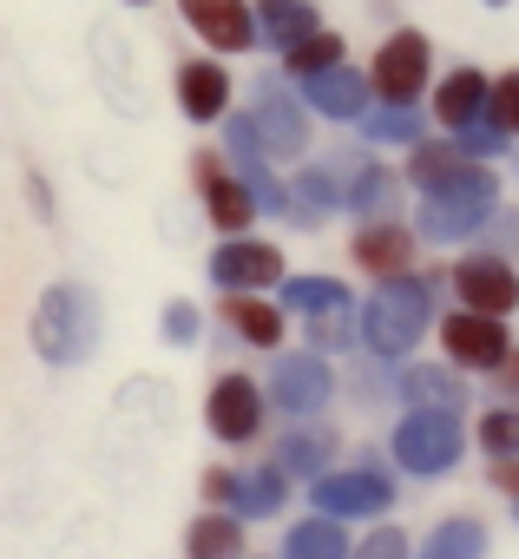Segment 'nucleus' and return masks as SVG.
Segmentation results:
<instances>
[{
    "label": "nucleus",
    "instance_id": "obj_1",
    "mask_svg": "<svg viewBox=\"0 0 519 559\" xmlns=\"http://www.w3.org/2000/svg\"><path fill=\"white\" fill-rule=\"evenodd\" d=\"M434 330V276L421 270H401V276H382L362 304V343L375 362H408L421 349V336Z\"/></svg>",
    "mask_w": 519,
    "mask_h": 559
},
{
    "label": "nucleus",
    "instance_id": "obj_2",
    "mask_svg": "<svg viewBox=\"0 0 519 559\" xmlns=\"http://www.w3.org/2000/svg\"><path fill=\"white\" fill-rule=\"evenodd\" d=\"M93 343H99V304H93V290L53 284L40 297V310H34V349H40V362L47 369H73V362L93 356Z\"/></svg>",
    "mask_w": 519,
    "mask_h": 559
},
{
    "label": "nucleus",
    "instance_id": "obj_3",
    "mask_svg": "<svg viewBox=\"0 0 519 559\" xmlns=\"http://www.w3.org/2000/svg\"><path fill=\"white\" fill-rule=\"evenodd\" d=\"M493 211H499V185H493V171H473L467 185L421 191L414 224H421V237H427V243H460V237H473Z\"/></svg>",
    "mask_w": 519,
    "mask_h": 559
},
{
    "label": "nucleus",
    "instance_id": "obj_4",
    "mask_svg": "<svg viewBox=\"0 0 519 559\" xmlns=\"http://www.w3.org/2000/svg\"><path fill=\"white\" fill-rule=\"evenodd\" d=\"M388 454L401 461V474L440 480V474H454L460 454H467V421H460V415H401Z\"/></svg>",
    "mask_w": 519,
    "mask_h": 559
},
{
    "label": "nucleus",
    "instance_id": "obj_5",
    "mask_svg": "<svg viewBox=\"0 0 519 559\" xmlns=\"http://www.w3.org/2000/svg\"><path fill=\"white\" fill-rule=\"evenodd\" d=\"M427 80H434V47H427V34H414V27L388 34V40L375 47V60H369V86H375L382 106H414V99L427 93Z\"/></svg>",
    "mask_w": 519,
    "mask_h": 559
},
{
    "label": "nucleus",
    "instance_id": "obj_6",
    "mask_svg": "<svg viewBox=\"0 0 519 559\" xmlns=\"http://www.w3.org/2000/svg\"><path fill=\"white\" fill-rule=\"evenodd\" d=\"M310 500H316V513H329V520H369V513H388V507H395V474L369 454L362 467L316 474Z\"/></svg>",
    "mask_w": 519,
    "mask_h": 559
},
{
    "label": "nucleus",
    "instance_id": "obj_7",
    "mask_svg": "<svg viewBox=\"0 0 519 559\" xmlns=\"http://www.w3.org/2000/svg\"><path fill=\"white\" fill-rule=\"evenodd\" d=\"M204 428L224 448H250L264 435V389H256V376H243V369L217 376L210 395H204Z\"/></svg>",
    "mask_w": 519,
    "mask_h": 559
},
{
    "label": "nucleus",
    "instance_id": "obj_8",
    "mask_svg": "<svg viewBox=\"0 0 519 559\" xmlns=\"http://www.w3.org/2000/svg\"><path fill=\"white\" fill-rule=\"evenodd\" d=\"M224 152H230V171L250 185L256 211H270V217L290 211V185L270 171V152H264V139H256V119L250 112H224Z\"/></svg>",
    "mask_w": 519,
    "mask_h": 559
},
{
    "label": "nucleus",
    "instance_id": "obj_9",
    "mask_svg": "<svg viewBox=\"0 0 519 559\" xmlns=\"http://www.w3.org/2000/svg\"><path fill=\"white\" fill-rule=\"evenodd\" d=\"M329 395H336V369L323 362V349H303V356H277L270 362V408H283L290 421L323 415Z\"/></svg>",
    "mask_w": 519,
    "mask_h": 559
},
{
    "label": "nucleus",
    "instance_id": "obj_10",
    "mask_svg": "<svg viewBox=\"0 0 519 559\" xmlns=\"http://www.w3.org/2000/svg\"><path fill=\"white\" fill-rule=\"evenodd\" d=\"M447 284H454L460 310H480V317H512V310H519V270H512L499 250H473V257H460Z\"/></svg>",
    "mask_w": 519,
    "mask_h": 559
},
{
    "label": "nucleus",
    "instance_id": "obj_11",
    "mask_svg": "<svg viewBox=\"0 0 519 559\" xmlns=\"http://www.w3.org/2000/svg\"><path fill=\"white\" fill-rule=\"evenodd\" d=\"M440 349L454 369H473V376H493L506 356H512V330L506 317H480V310H454L440 323Z\"/></svg>",
    "mask_w": 519,
    "mask_h": 559
},
{
    "label": "nucleus",
    "instance_id": "obj_12",
    "mask_svg": "<svg viewBox=\"0 0 519 559\" xmlns=\"http://www.w3.org/2000/svg\"><path fill=\"white\" fill-rule=\"evenodd\" d=\"M191 178H197V204H204L210 230H224V237H250V224L264 217V211H256V198H250V185H243L237 171H224L210 152L191 158Z\"/></svg>",
    "mask_w": 519,
    "mask_h": 559
},
{
    "label": "nucleus",
    "instance_id": "obj_13",
    "mask_svg": "<svg viewBox=\"0 0 519 559\" xmlns=\"http://www.w3.org/2000/svg\"><path fill=\"white\" fill-rule=\"evenodd\" d=\"M250 119H256V139H264V152H270V158H303V152H310V119H303V99H297L283 80H256Z\"/></svg>",
    "mask_w": 519,
    "mask_h": 559
},
{
    "label": "nucleus",
    "instance_id": "obj_14",
    "mask_svg": "<svg viewBox=\"0 0 519 559\" xmlns=\"http://www.w3.org/2000/svg\"><path fill=\"white\" fill-rule=\"evenodd\" d=\"M210 284L224 297L270 290V284H283V250L277 243H256V237H224V250H210Z\"/></svg>",
    "mask_w": 519,
    "mask_h": 559
},
{
    "label": "nucleus",
    "instance_id": "obj_15",
    "mask_svg": "<svg viewBox=\"0 0 519 559\" xmlns=\"http://www.w3.org/2000/svg\"><path fill=\"white\" fill-rule=\"evenodd\" d=\"M178 14L210 53H250L256 47V8L250 0H178Z\"/></svg>",
    "mask_w": 519,
    "mask_h": 559
},
{
    "label": "nucleus",
    "instance_id": "obj_16",
    "mask_svg": "<svg viewBox=\"0 0 519 559\" xmlns=\"http://www.w3.org/2000/svg\"><path fill=\"white\" fill-rule=\"evenodd\" d=\"M395 389H401L408 415H467V382L454 362H408Z\"/></svg>",
    "mask_w": 519,
    "mask_h": 559
},
{
    "label": "nucleus",
    "instance_id": "obj_17",
    "mask_svg": "<svg viewBox=\"0 0 519 559\" xmlns=\"http://www.w3.org/2000/svg\"><path fill=\"white\" fill-rule=\"evenodd\" d=\"M369 93H375L369 73H355V67H323V73L303 80L297 99H303L310 112H323V119H349V126H355V119L369 112Z\"/></svg>",
    "mask_w": 519,
    "mask_h": 559
},
{
    "label": "nucleus",
    "instance_id": "obj_18",
    "mask_svg": "<svg viewBox=\"0 0 519 559\" xmlns=\"http://www.w3.org/2000/svg\"><path fill=\"white\" fill-rule=\"evenodd\" d=\"M349 257H355L369 276H401V270H414V230L395 224V217H369V224H355Z\"/></svg>",
    "mask_w": 519,
    "mask_h": 559
},
{
    "label": "nucleus",
    "instance_id": "obj_19",
    "mask_svg": "<svg viewBox=\"0 0 519 559\" xmlns=\"http://www.w3.org/2000/svg\"><path fill=\"white\" fill-rule=\"evenodd\" d=\"M178 106H184L191 126L224 119V112H230V73H224L210 53H204V60H184V67H178Z\"/></svg>",
    "mask_w": 519,
    "mask_h": 559
},
{
    "label": "nucleus",
    "instance_id": "obj_20",
    "mask_svg": "<svg viewBox=\"0 0 519 559\" xmlns=\"http://www.w3.org/2000/svg\"><path fill=\"white\" fill-rule=\"evenodd\" d=\"M473 171H486V165L467 158L460 139H454V145H440V139L408 145V185H414V191H447V185H467Z\"/></svg>",
    "mask_w": 519,
    "mask_h": 559
},
{
    "label": "nucleus",
    "instance_id": "obj_21",
    "mask_svg": "<svg viewBox=\"0 0 519 559\" xmlns=\"http://www.w3.org/2000/svg\"><path fill=\"white\" fill-rule=\"evenodd\" d=\"M217 310H224V323H230L250 349H277L283 330H290V310H283V304H264V290H237V297H224Z\"/></svg>",
    "mask_w": 519,
    "mask_h": 559
},
{
    "label": "nucleus",
    "instance_id": "obj_22",
    "mask_svg": "<svg viewBox=\"0 0 519 559\" xmlns=\"http://www.w3.org/2000/svg\"><path fill=\"white\" fill-rule=\"evenodd\" d=\"M486 93H493V80H486L480 67H454V73L434 86V119H440L447 132H460V126L486 119Z\"/></svg>",
    "mask_w": 519,
    "mask_h": 559
},
{
    "label": "nucleus",
    "instance_id": "obj_23",
    "mask_svg": "<svg viewBox=\"0 0 519 559\" xmlns=\"http://www.w3.org/2000/svg\"><path fill=\"white\" fill-rule=\"evenodd\" d=\"M310 34H323L316 0H264V8H256V47L290 53V47H303Z\"/></svg>",
    "mask_w": 519,
    "mask_h": 559
},
{
    "label": "nucleus",
    "instance_id": "obj_24",
    "mask_svg": "<svg viewBox=\"0 0 519 559\" xmlns=\"http://www.w3.org/2000/svg\"><path fill=\"white\" fill-rule=\"evenodd\" d=\"M336 448H342V441H336V428L310 415V421H297V428L277 441V467H283V474H310V480H316V474H329V454H336Z\"/></svg>",
    "mask_w": 519,
    "mask_h": 559
},
{
    "label": "nucleus",
    "instance_id": "obj_25",
    "mask_svg": "<svg viewBox=\"0 0 519 559\" xmlns=\"http://www.w3.org/2000/svg\"><path fill=\"white\" fill-rule=\"evenodd\" d=\"M184 559H243V520L230 507H204L184 526Z\"/></svg>",
    "mask_w": 519,
    "mask_h": 559
},
{
    "label": "nucleus",
    "instance_id": "obj_26",
    "mask_svg": "<svg viewBox=\"0 0 519 559\" xmlns=\"http://www.w3.org/2000/svg\"><path fill=\"white\" fill-rule=\"evenodd\" d=\"M277 304L297 310V317H342L355 297H349L342 276H283V284H277Z\"/></svg>",
    "mask_w": 519,
    "mask_h": 559
},
{
    "label": "nucleus",
    "instance_id": "obj_27",
    "mask_svg": "<svg viewBox=\"0 0 519 559\" xmlns=\"http://www.w3.org/2000/svg\"><path fill=\"white\" fill-rule=\"evenodd\" d=\"M283 500H290V474L270 461V467H250V474H237L230 513H237V520H270V513H283Z\"/></svg>",
    "mask_w": 519,
    "mask_h": 559
},
{
    "label": "nucleus",
    "instance_id": "obj_28",
    "mask_svg": "<svg viewBox=\"0 0 519 559\" xmlns=\"http://www.w3.org/2000/svg\"><path fill=\"white\" fill-rule=\"evenodd\" d=\"M329 211H342V185H336V171H323V165H310V171H297V185H290V224H303V230H316Z\"/></svg>",
    "mask_w": 519,
    "mask_h": 559
},
{
    "label": "nucleus",
    "instance_id": "obj_29",
    "mask_svg": "<svg viewBox=\"0 0 519 559\" xmlns=\"http://www.w3.org/2000/svg\"><path fill=\"white\" fill-rule=\"evenodd\" d=\"M395 191H401V178H395L388 165L369 158V165L342 185V211H355L362 224H369V217H388V211H395Z\"/></svg>",
    "mask_w": 519,
    "mask_h": 559
},
{
    "label": "nucleus",
    "instance_id": "obj_30",
    "mask_svg": "<svg viewBox=\"0 0 519 559\" xmlns=\"http://www.w3.org/2000/svg\"><path fill=\"white\" fill-rule=\"evenodd\" d=\"M349 552H355V546H349L342 520H329V513L297 520V526H290V539H283V559H349Z\"/></svg>",
    "mask_w": 519,
    "mask_h": 559
},
{
    "label": "nucleus",
    "instance_id": "obj_31",
    "mask_svg": "<svg viewBox=\"0 0 519 559\" xmlns=\"http://www.w3.org/2000/svg\"><path fill=\"white\" fill-rule=\"evenodd\" d=\"M421 559H486V526L473 513H454L421 539Z\"/></svg>",
    "mask_w": 519,
    "mask_h": 559
},
{
    "label": "nucleus",
    "instance_id": "obj_32",
    "mask_svg": "<svg viewBox=\"0 0 519 559\" xmlns=\"http://www.w3.org/2000/svg\"><path fill=\"white\" fill-rule=\"evenodd\" d=\"M355 126H362V145H421L427 139L414 106H369Z\"/></svg>",
    "mask_w": 519,
    "mask_h": 559
},
{
    "label": "nucleus",
    "instance_id": "obj_33",
    "mask_svg": "<svg viewBox=\"0 0 519 559\" xmlns=\"http://www.w3.org/2000/svg\"><path fill=\"white\" fill-rule=\"evenodd\" d=\"M283 67H290V80H310V73H323V67H342V34H310L303 47H290L283 53Z\"/></svg>",
    "mask_w": 519,
    "mask_h": 559
},
{
    "label": "nucleus",
    "instance_id": "obj_34",
    "mask_svg": "<svg viewBox=\"0 0 519 559\" xmlns=\"http://www.w3.org/2000/svg\"><path fill=\"white\" fill-rule=\"evenodd\" d=\"M473 441H480L493 461H506V454L519 448V408H506V402H499V408H486V415H480V428H473Z\"/></svg>",
    "mask_w": 519,
    "mask_h": 559
},
{
    "label": "nucleus",
    "instance_id": "obj_35",
    "mask_svg": "<svg viewBox=\"0 0 519 559\" xmlns=\"http://www.w3.org/2000/svg\"><path fill=\"white\" fill-rule=\"evenodd\" d=\"M486 119H493L506 139H519V67L493 80V93H486Z\"/></svg>",
    "mask_w": 519,
    "mask_h": 559
},
{
    "label": "nucleus",
    "instance_id": "obj_36",
    "mask_svg": "<svg viewBox=\"0 0 519 559\" xmlns=\"http://www.w3.org/2000/svg\"><path fill=\"white\" fill-rule=\"evenodd\" d=\"M454 139H460V152H467V158H480V165H486V158H499V152H506V132H499V126H493V119H473V126H460V132H454Z\"/></svg>",
    "mask_w": 519,
    "mask_h": 559
},
{
    "label": "nucleus",
    "instance_id": "obj_37",
    "mask_svg": "<svg viewBox=\"0 0 519 559\" xmlns=\"http://www.w3.org/2000/svg\"><path fill=\"white\" fill-rule=\"evenodd\" d=\"M349 559H414V546H408V533H401V526H375Z\"/></svg>",
    "mask_w": 519,
    "mask_h": 559
},
{
    "label": "nucleus",
    "instance_id": "obj_38",
    "mask_svg": "<svg viewBox=\"0 0 519 559\" xmlns=\"http://www.w3.org/2000/svg\"><path fill=\"white\" fill-rule=\"evenodd\" d=\"M197 330H204V317H197L191 304H171V310H165V343L191 349V343H197Z\"/></svg>",
    "mask_w": 519,
    "mask_h": 559
},
{
    "label": "nucleus",
    "instance_id": "obj_39",
    "mask_svg": "<svg viewBox=\"0 0 519 559\" xmlns=\"http://www.w3.org/2000/svg\"><path fill=\"white\" fill-rule=\"evenodd\" d=\"M486 382H493V395H499L506 408H519V343H512V356H506V362H499Z\"/></svg>",
    "mask_w": 519,
    "mask_h": 559
},
{
    "label": "nucleus",
    "instance_id": "obj_40",
    "mask_svg": "<svg viewBox=\"0 0 519 559\" xmlns=\"http://www.w3.org/2000/svg\"><path fill=\"white\" fill-rule=\"evenodd\" d=\"M204 507H230V493H237V474L230 467H204Z\"/></svg>",
    "mask_w": 519,
    "mask_h": 559
},
{
    "label": "nucleus",
    "instance_id": "obj_41",
    "mask_svg": "<svg viewBox=\"0 0 519 559\" xmlns=\"http://www.w3.org/2000/svg\"><path fill=\"white\" fill-rule=\"evenodd\" d=\"M486 474H493V487H499V493H512V500H519V461H493Z\"/></svg>",
    "mask_w": 519,
    "mask_h": 559
},
{
    "label": "nucleus",
    "instance_id": "obj_42",
    "mask_svg": "<svg viewBox=\"0 0 519 559\" xmlns=\"http://www.w3.org/2000/svg\"><path fill=\"white\" fill-rule=\"evenodd\" d=\"M486 8H506V0H486Z\"/></svg>",
    "mask_w": 519,
    "mask_h": 559
},
{
    "label": "nucleus",
    "instance_id": "obj_43",
    "mask_svg": "<svg viewBox=\"0 0 519 559\" xmlns=\"http://www.w3.org/2000/svg\"><path fill=\"white\" fill-rule=\"evenodd\" d=\"M506 461H519V448H512V454H506Z\"/></svg>",
    "mask_w": 519,
    "mask_h": 559
},
{
    "label": "nucleus",
    "instance_id": "obj_44",
    "mask_svg": "<svg viewBox=\"0 0 519 559\" xmlns=\"http://www.w3.org/2000/svg\"><path fill=\"white\" fill-rule=\"evenodd\" d=\"M512 520H519V500H512Z\"/></svg>",
    "mask_w": 519,
    "mask_h": 559
},
{
    "label": "nucleus",
    "instance_id": "obj_45",
    "mask_svg": "<svg viewBox=\"0 0 519 559\" xmlns=\"http://www.w3.org/2000/svg\"><path fill=\"white\" fill-rule=\"evenodd\" d=\"M132 8H145V0H132Z\"/></svg>",
    "mask_w": 519,
    "mask_h": 559
},
{
    "label": "nucleus",
    "instance_id": "obj_46",
    "mask_svg": "<svg viewBox=\"0 0 519 559\" xmlns=\"http://www.w3.org/2000/svg\"><path fill=\"white\" fill-rule=\"evenodd\" d=\"M256 8H264V0H256Z\"/></svg>",
    "mask_w": 519,
    "mask_h": 559
}]
</instances>
